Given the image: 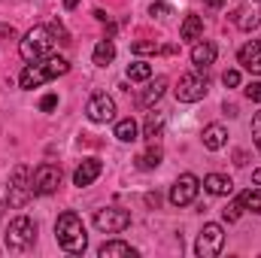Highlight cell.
Returning <instances> with one entry per match:
<instances>
[{"instance_id": "cell-29", "label": "cell", "mask_w": 261, "mask_h": 258, "mask_svg": "<svg viewBox=\"0 0 261 258\" xmlns=\"http://www.w3.org/2000/svg\"><path fill=\"white\" fill-rule=\"evenodd\" d=\"M252 140H255V149L261 152V110L255 113V119H252Z\"/></svg>"}, {"instance_id": "cell-31", "label": "cell", "mask_w": 261, "mask_h": 258, "mask_svg": "<svg viewBox=\"0 0 261 258\" xmlns=\"http://www.w3.org/2000/svg\"><path fill=\"white\" fill-rule=\"evenodd\" d=\"M55 107H58V97H55V94H46V97L40 100V110H43V113H49V110H55Z\"/></svg>"}, {"instance_id": "cell-37", "label": "cell", "mask_w": 261, "mask_h": 258, "mask_svg": "<svg viewBox=\"0 0 261 258\" xmlns=\"http://www.w3.org/2000/svg\"><path fill=\"white\" fill-rule=\"evenodd\" d=\"M64 6H67V9H76V6H79V0H64Z\"/></svg>"}, {"instance_id": "cell-9", "label": "cell", "mask_w": 261, "mask_h": 258, "mask_svg": "<svg viewBox=\"0 0 261 258\" xmlns=\"http://www.w3.org/2000/svg\"><path fill=\"white\" fill-rule=\"evenodd\" d=\"M85 116H88L94 125H107V122L116 119V100H113L107 91H97V94H91V100H88V107H85Z\"/></svg>"}, {"instance_id": "cell-7", "label": "cell", "mask_w": 261, "mask_h": 258, "mask_svg": "<svg viewBox=\"0 0 261 258\" xmlns=\"http://www.w3.org/2000/svg\"><path fill=\"white\" fill-rule=\"evenodd\" d=\"M176 100L179 104H197L200 97H206V73H186V76H179V82H176Z\"/></svg>"}, {"instance_id": "cell-12", "label": "cell", "mask_w": 261, "mask_h": 258, "mask_svg": "<svg viewBox=\"0 0 261 258\" xmlns=\"http://www.w3.org/2000/svg\"><path fill=\"white\" fill-rule=\"evenodd\" d=\"M231 21L240 28V31H255L261 24V0H243V6L231 15Z\"/></svg>"}, {"instance_id": "cell-13", "label": "cell", "mask_w": 261, "mask_h": 258, "mask_svg": "<svg viewBox=\"0 0 261 258\" xmlns=\"http://www.w3.org/2000/svg\"><path fill=\"white\" fill-rule=\"evenodd\" d=\"M237 61L246 67L249 73L261 76V40H252V43H246V46L237 52Z\"/></svg>"}, {"instance_id": "cell-4", "label": "cell", "mask_w": 261, "mask_h": 258, "mask_svg": "<svg viewBox=\"0 0 261 258\" xmlns=\"http://www.w3.org/2000/svg\"><path fill=\"white\" fill-rule=\"evenodd\" d=\"M34 240H37V222L31 216H15L6 228V246L12 252H24L34 246Z\"/></svg>"}, {"instance_id": "cell-19", "label": "cell", "mask_w": 261, "mask_h": 258, "mask_svg": "<svg viewBox=\"0 0 261 258\" xmlns=\"http://www.w3.org/2000/svg\"><path fill=\"white\" fill-rule=\"evenodd\" d=\"M164 88H167V79H164V76H158L155 82H149V88L140 94V107H155V104L164 97Z\"/></svg>"}, {"instance_id": "cell-32", "label": "cell", "mask_w": 261, "mask_h": 258, "mask_svg": "<svg viewBox=\"0 0 261 258\" xmlns=\"http://www.w3.org/2000/svg\"><path fill=\"white\" fill-rule=\"evenodd\" d=\"M246 97L249 100H261V82H249L246 85Z\"/></svg>"}, {"instance_id": "cell-18", "label": "cell", "mask_w": 261, "mask_h": 258, "mask_svg": "<svg viewBox=\"0 0 261 258\" xmlns=\"http://www.w3.org/2000/svg\"><path fill=\"white\" fill-rule=\"evenodd\" d=\"M97 255L100 258H119V255L137 258V249H134L130 243H122V240H110V243H103V246L97 249Z\"/></svg>"}, {"instance_id": "cell-2", "label": "cell", "mask_w": 261, "mask_h": 258, "mask_svg": "<svg viewBox=\"0 0 261 258\" xmlns=\"http://www.w3.org/2000/svg\"><path fill=\"white\" fill-rule=\"evenodd\" d=\"M70 70V61L67 58H58V55H49V58H40V61H31V64L21 70L18 76V85L21 88H40L58 76H64Z\"/></svg>"}, {"instance_id": "cell-20", "label": "cell", "mask_w": 261, "mask_h": 258, "mask_svg": "<svg viewBox=\"0 0 261 258\" xmlns=\"http://www.w3.org/2000/svg\"><path fill=\"white\" fill-rule=\"evenodd\" d=\"M113 58H116V46H113V40L107 37V40H100V43L94 46V55H91V61H94L97 67H107Z\"/></svg>"}, {"instance_id": "cell-17", "label": "cell", "mask_w": 261, "mask_h": 258, "mask_svg": "<svg viewBox=\"0 0 261 258\" xmlns=\"http://www.w3.org/2000/svg\"><path fill=\"white\" fill-rule=\"evenodd\" d=\"M225 143H228V131L222 128V125H206L203 128V146L210 152H219Z\"/></svg>"}, {"instance_id": "cell-10", "label": "cell", "mask_w": 261, "mask_h": 258, "mask_svg": "<svg viewBox=\"0 0 261 258\" xmlns=\"http://www.w3.org/2000/svg\"><path fill=\"white\" fill-rule=\"evenodd\" d=\"M197 192H200V179H197L195 173H182L173 183V189H170V203L173 207H189L197 197Z\"/></svg>"}, {"instance_id": "cell-5", "label": "cell", "mask_w": 261, "mask_h": 258, "mask_svg": "<svg viewBox=\"0 0 261 258\" xmlns=\"http://www.w3.org/2000/svg\"><path fill=\"white\" fill-rule=\"evenodd\" d=\"M31 197H34V170L28 164H18L9 176L6 200H9V207H24Z\"/></svg>"}, {"instance_id": "cell-33", "label": "cell", "mask_w": 261, "mask_h": 258, "mask_svg": "<svg viewBox=\"0 0 261 258\" xmlns=\"http://www.w3.org/2000/svg\"><path fill=\"white\" fill-rule=\"evenodd\" d=\"M149 12H152V15H158V18H164V15L170 12V6H167V3H152V6H149Z\"/></svg>"}, {"instance_id": "cell-15", "label": "cell", "mask_w": 261, "mask_h": 258, "mask_svg": "<svg viewBox=\"0 0 261 258\" xmlns=\"http://www.w3.org/2000/svg\"><path fill=\"white\" fill-rule=\"evenodd\" d=\"M216 61V46L210 43V40H203V43H197L195 49H192V64H195L197 73H206L210 67Z\"/></svg>"}, {"instance_id": "cell-3", "label": "cell", "mask_w": 261, "mask_h": 258, "mask_svg": "<svg viewBox=\"0 0 261 258\" xmlns=\"http://www.w3.org/2000/svg\"><path fill=\"white\" fill-rule=\"evenodd\" d=\"M55 237H58V246L70 252V255H82L85 246H88V237H85V225L76 213H61L58 222H55Z\"/></svg>"}, {"instance_id": "cell-23", "label": "cell", "mask_w": 261, "mask_h": 258, "mask_svg": "<svg viewBox=\"0 0 261 258\" xmlns=\"http://www.w3.org/2000/svg\"><path fill=\"white\" fill-rule=\"evenodd\" d=\"M158 164H161V149L152 143V146H149V149L137 158V167H140V170H155Z\"/></svg>"}, {"instance_id": "cell-28", "label": "cell", "mask_w": 261, "mask_h": 258, "mask_svg": "<svg viewBox=\"0 0 261 258\" xmlns=\"http://www.w3.org/2000/svg\"><path fill=\"white\" fill-rule=\"evenodd\" d=\"M222 213H225V219H228V222H237V219L243 216V203H240V197H234V200H231Z\"/></svg>"}, {"instance_id": "cell-25", "label": "cell", "mask_w": 261, "mask_h": 258, "mask_svg": "<svg viewBox=\"0 0 261 258\" xmlns=\"http://www.w3.org/2000/svg\"><path fill=\"white\" fill-rule=\"evenodd\" d=\"M137 122L134 119H122V122H116V137L122 140V143H134L137 140Z\"/></svg>"}, {"instance_id": "cell-14", "label": "cell", "mask_w": 261, "mask_h": 258, "mask_svg": "<svg viewBox=\"0 0 261 258\" xmlns=\"http://www.w3.org/2000/svg\"><path fill=\"white\" fill-rule=\"evenodd\" d=\"M100 170H103V164H100L97 158H85V161L76 167V173H73V183H76L79 189H85V186H91V183L100 176Z\"/></svg>"}, {"instance_id": "cell-24", "label": "cell", "mask_w": 261, "mask_h": 258, "mask_svg": "<svg viewBox=\"0 0 261 258\" xmlns=\"http://www.w3.org/2000/svg\"><path fill=\"white\" fill-rule=\"evenodd\" d=\"M128 79L130 82H146V79H152V64H146V61H130Z\"/></svg>"}, {"instance_id": "cell-16", "label": "cell", "mask_w": 261, "mask_h": 258, "mask_svg": "<svg viewBox=\"0 0 261 258\" xmlns=\"http://www.w3.org/2000/svg\"><path fill=\"white\" fill-rule=\"evenodd\" d=\"M203 189L210 194H216V197H228L234 192V183L228 176H222V173H210V176H203Z\"/></svg>"}, {"instance_id": "cell-26", "label": "cell", "mask_w": 261, "mask_h": 258, "mask_svg": "<svg viewBox=\"0 0 261 258\" xmlns=\"http://www.w3.org/2000/svg\"><path fill=\"white\" fill-rule=\"evenodd\" d=\"M240 203H243V210H252V213H258L261 216V189H249V192L240 194Z\"/></svg>"}, {"instance_id": "cell-6", "label": "cell", "mask_w": 261, "mask_h": 258, "mask_svg": "<svg viewBox=\"0 0 261 258\" xmlns=\"http://www.w3.org/2000/svg\"><path fill=\"white\" fill-rule=\"evenodd\" d=\"M222 246H225V231H222V225L206 222L203 231L197 234V243H195L197 258H216L222 252Z\"/></svg>"}, {"instance_id": "cell-22", "label": "cell", "mask_w": 261, "mask_h": 258, "mask_svg": "<svg viewBox=\"0 0 261 258\" xmlns=\"http://www.w3.org/2000/svg\"><path fill=\"white\" fill-rule=\"evenodd\" d=\"M200 34H203V18L200 15H186V21L179 28V37L182 40H200Z\"/></svg>"}, {"instance_id": "cell-30", "label": "cell", "mask_w": 261, "mask_h": 258, "mask_svg": "<svg viewBox=\"0 0 261 258\" xmlns=\"http://www.w3.org/2000/svg\"><path fill=\"white\" fill-rule=\"evenodd\" d=\"M222 82H225L228 88H237V85H240V73H237V70H225V76H222Z\"/></svg>"}, {"instance_id": "cell-8", "label": "cell", "mask_w": 261, "mask_h": 258, "mask_svg": "<svg viewBox=\"0 0 261 258\" xmlns=\"http://www.w3.org/2000/svg\"><path fill=\"white\" fill-rule=\"evenodd\" d=\"M94 225L103 231V234H122L130 225V213L122 207H107V210H97L94 216Z\"/></svg>"}, {"instance_id": "cell-34", "label": "cell", "mask_w": 261, "mask_h": 258, "mask_svg": "<svg viewBox=\"0 0 261 258\" xmlns=\"http://www.w3.org/2000/svg\"><path fill=\"white\" fill-rule=\"evenodd\" d=\"M146 203H149V207H158V203H161V197H158V194H146Z\"/></svg>"}, {"instance_id": "cell-11", "label": "cell", "mask_w": 261, "mask_h": 258, "mask_svg": "<svg viewBox=\"0 0 261 258\" xmlns=\"http://www.w3.org/2000/svg\"><path fill=\"white\" fill-rule=\"evenodd\" d=\"M61 186V167L58 164H40L34 170V194H52Z\"/></svg>"}, {"instance_id": "cell-27", "label": "cell", "mask_w": 261, "mask_h": 258, "mask_svg": "<svg viewBox=\"0 0 261 258\" xmlns=\"http://www.w3.org/2000/svg\"><path fill=\"white\" fill-rule=\"evenodd\" d=\"M130 52H137V55H155V52H164L158 43H152V40H137V43H130Z\"/></svg>"}, {"instance_id": "cell-21", "label": "cell", "mask_w": 261, "mask_h": 258, "mask_svg": "<svg viewBox=\"0 0 261 258\" xmlns=\"http://www.w3.org/2000/svg\"><path fill=\"white\" fill-rule=\"evenodd\" d=\"M161 134H164V113H149L146 128H143V137H146L149 143H155Z\"/></svg>"}, {"instance_id": "cell-36", "label": "cell", "mask_w": 261, "mask_h": 258, "mask_svg": "<svg viewBox=\"0 0 261 258\" xmlns=\"http://www.w3.org/2000/svg\"><path fill=\"white\" fill-rule=\"evenodd\" d=\"M252 183H255V186H258V189H261V167H258V170H255V173H252Z\"/></svg>"}, {"instance_id": "cell-1", "label": "cell", "mask_w": 261, "mask_h": 258, "mask_svg": "<svg viewBox=\"0 0 261 258\" xmlns=\"http://www.w3.org/2000/svg\"><path fill=\"white\" fill-rule=\"evenodd\" d=\"M70 40H67L64 28L61 24H37V28H31L28 34H24V40L18 43V52H21V58L31 64V61H40V58H49V55H55V49L58 46H67Z\"/></svg>"}, {"instance_id": "cell-35", "label": "cell", "mask_w": 261, "mask_h": 258, "mask_svg": "<svg viewBox=\"0 0 261 258\" xmlns=\"http://www.w3.org/2000/svg\"><path fill=\"white\" fill-rule=\"evenodd\" d=\"M203 3H206V6H213V9H219V6H222L225 0H203Z\"/></svg>"}]
</instances>
